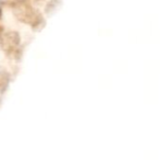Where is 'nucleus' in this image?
I'll use <instances>...</instances> for the list:
<instances>
[{
	"instance_id": "obj_1",
	"label": "nucleus",
	"mask_w": 160,
	"mask_h": 160,
	"mask_svg": "<svg viewBox=\"0 0 160 160\" xmlns=\"http://www.w3.org/2000/svg\"><path fill=\"white\" fill-rule=\"evenodd\" d=\"M0 17H1V9H0Z\"/></svg>"
}]
</instances>
